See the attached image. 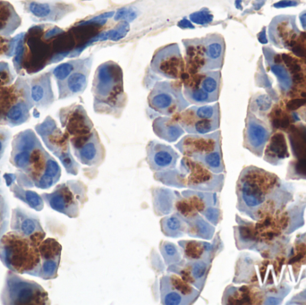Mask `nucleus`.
<instances>
[{
    "label": "nucleus",
    "instance_id": "2",
    "mask_svg": "<svg viewBox=\"0 0 306 305\" xmlns=\"http://www.w3.org/2000/svg\"><path fill=\"white\" fill-rule=\"evenodd\" d=\"M38 243L15 231L0 238V260L8 270L32 276L40 261Z\"/></svg>",
    "mask_w": 306,
    "mask_h": 305
},
{
    "label": "nucleus",
    "instance_id": "22",
    "mask_svg": "<svg viewBox=\"0 0 306 305\" xmlns=\"http://www.w3.org/2000/svg\"><path fill=\"white\" fill-rule=\"evenodd\" d=\"M268 138V130L262 124H259L256 119L249 117L245 130V141L247 147L255 151H258L263 147Z\"/></svg>",
    "mask_w": 306,
    "mask_h": 305
},
{
    "label": "nucleus",
    "instance_id": "52",
    "mask_svg": "<svg viewBox=\"0 0 306 305\" xmlns=\"http://www.w3.org/2000/svg\"><path fill=\"white\" fill-rule=\"evenodd\" d=\"M3 151H4V143L2 141L0 140V157L2 155Z\"/></svg>",
    "mask_w": 306,
    "mask_h": 305
},
{
    "label": "nucleus",
    "instance_id": "35",
    "mask_svg": "<svg viewBox=\"0 0 306 305\" xmlns=\"http://www.w3.org/2000/svg\"><path fill=\"white\" fill-rule=\"evenodd\" d=\"M36 137L31 131H26L20 134L17 137L16 142V149L18 151L22 150H32L36 145Z\"/></svg>",
    "mask_w": 306,
    "mask_h": 305
},
{
    "label": "nucleus",
    "instance_id": "53",
    "mask_svg": "<svg viewBox=\"0 0 306 305\" xmlns=\"http://www.w3.org/2000/svg\"><path fill=\"white\" fill-rule=\"evenodd\" d=\"M240 4H241V0H236V2H235V5H236V7H237V8H239V9H242V7H241V5H240Z\"/></svg>",
    "mask_w": 306,
    "mask_h": 305
},
{
    "label": "nucleus",
    "instance_id": "26",
    "mask_svg": "<svg viewBox=\"0 0 306 305\" xmlns=\"http://www.w3.org/2000/svg\"><path fill=\"white\" fill-rule=\"evenodd\" d=\"M197 74L200 78L199 87L203 89L214 99L215 102H217L221 88V72L219 70H213Z\"/></svg>",
    "mask_w": 306,
    "mask_h": 305
},
{
    "label": "nucleus",
    "instance_id": "51",
    "mask_svg": "<svg viewBox=\"0 0 306 305\" xmlns=\"http://www.w3.org/2000/svg\"><path fill=\"white\" fill-rule=\"evenodd\" d=\"M300 21H301V24L302 26H303V28L306 30V13L303 14V15L300 16Z\"/></svg>",
    "mask_w": 306,
    "mask_h": 305
},
{
    "label": "nucleus",
    "instance_id": "41",
    "mask_svg": "<svg viewBox=\"0 0 306 305\" xmlns=\"http://www.w3.org/2000/svg\"><path fill=\"white\" fill-rule=\"evenodd\" d=\"M129 31V24L124 22L122 23H120L119 25L117 27V29L109 31V33H106V38H109L110 40L113 41H118L119 39H122L123 37L125 36V34L127 33V31Z\"/></svg>",
    "mask_w": 306,
    "mask_h": 305
},
{
    "label": "nucleus",
    "instance_id": "24",
    "mask_svg": "<svg viewBox=\"0 0 306 305\" xmlns=\"http://www.w3.org/2000/svg\"><path fill=\"white\" fill-rule=\"evenodd\" d=\"M187 223V234L192 237L203 238L210 240L214 234V227L211 223H208L199 214L194 213L192 216L185 218Z\"/></svg>",
    "mask_w": 306,
    "mask_h": 305
},
{
    "label": "nucleus",
    "instance_id": "54",
    "mask_svg": "<svg viewBox=\"0 0 306 305\" xmlns=\"http://www.w3.org/2000/svg\"><path fill=\"white\" fill-rule=\"evenodd\" d=\"M0 183H1V182H0Z\"/></svg>",
    "mask_w": 306,
    "mask_h": 305
},
{
    "label": "nucleus",
    "instance_id": "14",
    "mask_svg": "<svg viewBox=\"0 0 306 305\" xmlns=\"http://www.w3.org/2000/svg\"><path fill=\"white\" fill-rule=\"evenodd\" d=\"M10 228L12 231L30 238L38 244L42 243L46 236L40 218L20 207L14 209L12 211Z\"/></svg>",
    "mask_w": 306,
    "mask_h": 305
},
{
    "label": "nucleus",
    "instance_id": "13",
    "mask_svg": "<svg viewBox=\"0 0 306 305\" xmlns=\"http://www.w3.org/2000/svg\"><path fill=\"white\" fill-rule=\"evenodd\" d=\"M212 262V261L209 259H186V261L182 259L180 262L169 266L167 271L178 275L183 280L202 292L211 270Z\"/></svg>",
    "mask_w": 306,
    "mask_h": 305
},
{
    "label": "nucleus",
    "instance_id": "23",
    "mask_svg": "<svg viewBox=\"0 0 306 305\" xmlns=\"http://www.w3.org/2000/svg\"><path fill=\"white\" fill-rule=\"evenodd\" d=\"M177 121L178 123L189 122L199 119H215L220 118L219 113V104L216 102L213 105H201L194 106L192 108L185 109L179 113Z\"/></svg>",
    "mask_w": 306,
    "mask_h": 305
},
{
    "label": "nucleus",
    "instance_id": "44",
    "mask_svg": "<svg viewBox=\"0 0 306 305\" xmlns=\"http://www.w3.org/2000/svg\"><path fill=\"white\" fill-rule=\"evenodd\" d=\"M298 5V1L296 0H281L275 3L273 6L275 8H286V7H293Z\"/></svg>",
    "mask_w": 306,
    "mask_h": 305
},
{
    "label": "nucleus",
    "instance_id": "47",
    "mask_svg": "<svg viewBox=\"0 0 306 305\" xmlns=\"http://www.w3.org/2000/svg\"><path fill=\"white\" fill-rule=\"evenodd\" d=\"M305 103L304 100H296V101H291L290 103L287 105V107L290 109H296L299 108L303 104Z\"/></svg>",
    "mask_w": 306,
    "mask_h": 305
},
{
    "label": "nucleus",
    "instance_id": "21",
    "mask_svg": "<svg viewBox=\"0 0 306 305\" xmlns=\"http://www.w3.org/2000/svg\"><path fill=\"white\" fill-rule=\"evenodd\" d=\"M178 243L181 248L182 254H184L185 258L188 260L209 259L212 261L216 254L215 246L212 243L188 240H183Z\"/></svg>",
    "mask_w": 306,
    "mask_h": 305
},
{
    "label": "nucleus",
    "instance_id": "8",
    "mask_svg": "<svg viewBox=\"0 0 306 305\" xmlns=\"http://www.w3.org/2000/svg\"><path fill=\"white\" fill-rule=\"evenodd\" d=\"M185 61L177 43H172L156 50L151 62L152 72L170 80H180L185 73Z\"/></svg>",
    "mask_w": 306,
    "mask_h": 305
},
{
    "label": "nucleus",
    "instance_id": "20",
    "mask_svg": "<svg viewBox=\"0 0 306 305\" xmlns=\"http://www.w3.org/2000/svg\"><path fill=\"white\" fill-rule=\"evenodd\" d=\"M152 129L155 135L162 140L174 142L185 134L177 119L171 117H160L153 121Z\"/></svg>",
    "mask_w": 306,
    "mask_h": 305
},
{
    "label": "nucleus",
    "instance_id": "4",
    "mask_svg": "<svg viewBox=\"0 0 306 305\" xmlns=\"http://www.w3.org/2000/svg\"><path fill=\"white\" fill-rule=\"evenodd\" d=\"M186 49L187 67L196 73L220 70L223 67L226 44L223 37L217 33L203 38L182 41Z\"/></svg>",
    "mask_w": 306,
    "mask_h": 305
},
{
    "label": "nucleus",
    "instance_id": "50",
    "mask_svg": "<svg viewBox=\"0 0 306 305\" xmlns=\"http://www.w3.org/2000/svg\"><path fill=\"white\" fill-rule=\"evenodd\" d=\"M178 25L182 27V28H193V26L191 24V23L187 20V19H184L183 21L180 22Z\"/></svg>",
    "mask_w": 306,
    "mask_h": 305
},
{
    "label": "nucleus",
    "instance_id": "6",
    "mask_svg": "<svg viewBox=\"0 0 306 305\" xmlns=\"http://www.w3.org/2000/svg\"><path fill=\"white\" fill-rule=\"evenodd\" d=\"M88 188L79 180H70L56 187L50 193L42 197L52 210L74 218L79 217L81 210L88 202Z\"/></svg>",
    "mask_w": 306,
    "mask_h": 305
},
{
    "label": "nucleus",
    "instance_id": "33",
    "mask_svg": "<svg viewBox=\"0 0 306 305\" xmlns=\"http://www.w3.org/2000/svg\"><path fill=\"white\" fill-rule=\"evenodd\" d=\"M29 117V109L24 102L20 101L12 106L6 115V120L12 125H18V124L24 123Z\"/></svg>",
    "mask_w": 306,
    "mask_h": 305
},
{
    "label": "nucleus",
    "instance_id": "15",
    "mask_svg": "<svg viewBox=\"0 0 306 305\" xmlns=\"http://www.w3.org/2000/svg\"><path fill=\"white\" fill-rule=\"evenodd\" d=\"M179 154L169 145L151 141L146 146V161L152 172L174 169L177 166Z\"/></svg>",
    "mask_w": 306,
    "mask_h": 305
},
{
    "label": "nucleus",
    "instance_id": "12",
    "mask_svg": "<svg viewBox=\"0 0 306 305\" xmlns=\"http://www.w3.org/2000/svg\"><path fill=\"white\" fill-rule=\"evenodd\" d=\"M176 148L185 157L195 160L200 156L221 148L220 132L216 131L208 135H190L184 137Z\"/></svg>",
    "mask_w": 306,
    "mask_h": 305
},
{
    "label": "nucleus",
    "instance_id": "34",
    "mask_svg": "<svg viewBox=\"0 0 306 305\" xmlns=\"http://www.w3.org/2000/svg\"><path fill=\"white\" fill-rule=\"evenodd\" d=\"M269 151L272 155L276 156L279 159H285L288 157L286 142L285 137L282 134H277L271 138Z\"/></svg>",
    "mask_w": 306,
    "mask_h": 305
},
{
    "label": "nucleus",
    "instance_id": "16",
    "mask_svg": "<svg viewBox=\"0 0 306 305\" xmlns=\"http://www.w3.org/2000/svg\"><path fill=\"white\" fill-rule=\"evenodd\" d=\"M62 117H65V118L61 117L63 126L73 135V139L85 137L94 131V124L82 106L73 107Z\"/></svg>",
    "mask_w": 306,
    "mask_h": 305
},
{
    "label": "nucleus",
    "instance_id": "40",
    "mask_svg": "<svg viewBox=\"0 0 306 305\" xmlns=\"http://www.w3.org/2000/svg\"><path fill=\"white\" fill-rule=\"evenodd\" d=\"M190 20L197 24H207L212 22L213 16L209 11H199L190 16Z\"/></svg>",
    "mask_w": 306,
    "mask_h": 305
},
{
    "label": "nucleus",
    "instance_id": "1",
    "mask_svg": "<svg viewBox=\"0 0 306 305\" xmlns=\"http://www.w3.org/2000/svg\"><path fill=\"white\" fill-rule=\"evenodd\" d=\"M94 111L98 114L121 117L127 103L124 74L119 65L107 61L99 65L93 82Z\"/></svg>",
    "mask_w": 306,
    "mask_h": 305
},
{
    "label": "nucleus",
    "instance_id": "10",
    "mask_svg": "<svg viewBox=\"0 0 306 305\" xmlns=\"http://www.w3.org/2000/svg\"><path fill=\"white\" fill-rule=\"evenodd\" d=\"M73 151L78 161L88 166H99L103 163L106 150L96 130L90 135L72 141Z\"/></svg>",
    "mask_w": 306,
    "mask_h": 305
},
{
    "label": "nucleus",
    "instance_id": "43",
    "mask_svg": "<svg viewBox=\"0 0 306 305\" xmlns=\"http://www.w3.org/2000/svg\"><path fill=\"white\" fill-rule=\"evenodd\" d=\"M134 16V12L127 9V8H123L121 10L118 11L117 13V15L115 16V20L118 21L120 19H124V20H133V18H135Z\"/></svg>",
    "mask_w": 306,
    "mask_h": 305
},
{
    "label": "nucleus",
    "instance_id": "48",
    "mask_svg": "<svg viewBox=\"0 0 306 305\" xmlns=\"http://www.w3.org/2000/svg\"><path fill=\"white\" fill-rule=\"evenodd\" d=\"M266 0H255L254 2V8L255 10H259L264 5Z\"/></svg>",
    "mask_w": 306,
    "mask_h": 305
},
{
    "label": "nucleus",
    "instance_id": "31",
    "mask_svg": "<svg viewBox=\"0 0 306 305\" xmlns=\"http://www.w3.org/2000/svg\"><path fill=\"white\" fill-rule=\"evenodd\" d=\"M162 258L166 266L175 265L182 260V251L175 243L167 241H162L160 244Z\"/></svg>",
    "mask_w": 306,
    "mask_h": 305
},
{
    "label": "nucleus",
    "instance_id": "29",
    "mask_svg": "<svg viewBox=\"0 0 306 305\" xmlns=\"http://www.w3.org/2000/svg\"><path fill=\"white\" fill-rule=\"evenodd\" d=\"M193 161H197L204 165L209 170L212 171L214 174H220L225 170L223 157L221 148L209 152L207 154L200 156Z\"/></svg>",
    "mask_w": 306,
    "mask_h": 305
},
{
    "label": "nucleus",
    "instance_id": "46",
    "mask_svg": "<svg viewBox=\"0 0 306 305\" xmlns=\"http://www.w3.org/2000/svg\"><path fill=\"white\" fill-rule=\"evenodd\" d=\"M4 202V200H2L1 198H0V204L2 203V202ZM5 218H7V214L5 215V211H0V228L1 227H6L7 226V224L5 225ZM1 235V234H0Z\"/></svg>",
    "mask_w": 306,
    "mask_h": 305
},
{
    "label": "nucleus",
    "instance_id": "32",
    "mask_svg": "<svg viewBox=\"0 0 306 305\" xmlns=\"http://www.w3.org/2000/svg\"><path fill=\"white\" fill-rule=\"evenodd\" d=\"M87 58L88 57L83 58V59L81 58V59L71 60L69 62L64 63V64L59 65L53 71L55 77L57 78L59 82L63 83L70 74H72L74 71H76L77 69L83 66L84 63L87 61Z\"/></svg>",
    "mask_w": 306,
    "mask_h": 305
},
{
    "label": "nucleus",
    "instance_id": "7",
    "mask_svg": "<svg viewBox=\"0 0 306 305\" xmlns=\"http://www.w3.org/2000/svg\"><path fill=\"white\" fill-rule=\"evenodd\" d=\"M182 83L175 81H160L155 83L148 97V104L159 114L173 117L189 106L182 92Z\"/></svg>",
    "mask_w": 306,
    "mask_h": 305
},
{
    "label": "nucleus",
    "instance_id": "9",
    "mask_svg": "<svg viewBox=\"0 0 306 305\" xmlns=\"http://www.w3.org/2000/svg\"><path fill=\"white\" fill-rule=\"evenodd\" d=\"M160 286L161 304L165 305H192L201 294L196 287L174 273L162 277Z\"/></svg>",
    "mask_w": 306,
    "mask_h": 305
},
{
    "label": "nucleus",
    "instance_id": "38",
    "mask_svg": "<svg viewBox=\"0 0 306 305\" xmlns=\"http://www.w3.org/2000/svg\"><path fill=\"white\" fill-rule=\"evenodd\" d=\"M31 150H22V151H18L16 155L14 156L13 160H14V164L16 167L27 170V168L31 164Z\"/></svg>",
    "mask_w": 306,
    "mask_h": 305
},
{
    "label": "nucleus",
    "instance_id": "27",
    "mask_svg": "<svg viewBox=\"0 0 306 305\" xmlns=\"http://www.w3.org/2000/svg\"><path fill=\"white\" fill-rule=\"evenodd\" d=\"M219 122L220 118L199 119L179 124L189 135H203L211 134L218 130Z\"/></svg>",
    "mask_w": 306,
    "mask_h": 305
},
{
    "label": "nucleus",
    "instance_id": "39",
    "mask_svg": "<svg viewBox=\"0 0 306 305\" xmlns=\"http://www.w3.org/2000/svg\"><path fill=\"white\" fill-rule=\"evenodd\" d=\"M202 215L206 217L209 223H211L212 226L218 225L220 218H221V212L219 211V209L216 206H210V207L207 208L202 213Z\"/></svg>",
    "mask_w": 306,
    "mask_h": 305
},
{
    "label": "nucleus",
    "instance_id": "49",
    "mask_svg": "<svg viewBox=\"0 0 306 305\" xmlns=\"http://www.w3.org/2000/svg\"><path fill=\"white\" fill-rule=\"evenodd\" d=\"M259 42L261 44H267L268 43V40H267V37H266V31L264 30H262V31L259 34Z\"/></svg>",
    "mask_w": 306,
    "mask_h": 305
},
{
    "label": "nucleus",
    "instance_id": "28",
    "mask_svg": "<svg viewBox=\"0 0 306 305\" xmlns=\"http://www.w3.org/2000/svg\"><path fill=\"white\" fill-rule=\"evenodd\" d=\"M10 190L13 195L24 202L29 207L37 211H41L44 207V200L42 195H39L35 191L25 190L24 187L13 185L10 186Z\"/></svg>",
    "mask_w": 306,
    "mask_h": 305
},
{
    "label": "nucleus",
    "instance_id": "18",
    "mask_svg": "<svg viewBox=\"0 0 306 305\" xmlns=\"http://www.w3.org/2000/svg\"><path fill=\"white\" fill-rule=\"evenodd\" d=\"M94 62L90 56L84 65L70 74L59 86V98H65L83 94L88 84V78Z\"/></svg>",
    "mask_w": 306,
    "mask_h": 305
},
{
    "label": "nucleus",
    "instance_id": "42",
    "mask_svg": "<svg viewBox=\"0 0 306 305\" xmlns=\"http://www.w3.org/2000/svg\"><path fill=\"white\" fill-rule=\"evenodd\" d=\"M255 104L260 111H267L271 108L272 100L268 95L263 94V95H259L256 98Z\"/></svg>",
    "mask_w": 306,
    "mask_h": 305
},
{
    "label": "nucleus",
    "instance_id": "11",
    "mask_svg": "<svg viewBox=\"0 0 306 305\" xmlns=\"http://www.w3.org/2000/svg\"><path fill=\"white\" fill-rule=\"evenodd\" d=\"M41 261L32 277L43 280H55L60 265L62 246L53 238L43 240L39 245Z\"/></svg>",
    "mask_w": 306,
    "mask_h": 305
},
{
    "label": "nucleus",
    "instance_id": "36",
    "mask_svg": "<svg viewBox=\"0 0 306 305\" xmlns=\"http://www.w3.org/2000/svg\"><path fill=\"white\" fill-rule=\"evenodd\" d=\"M271 72H273L278 78V81L280 83L281 89L284 91H287L292 86V78L289 72L281 65H273L270 68Z\"/></svg>",
    "mask_w": 306,
    "mask_h": 305
},
{
    "label": "nucleus",
    "instance_id": "19",
    "mask_svg": "<svg viewBox=\"0 0 306 305\" xmlns=\"http://www.w3.org/2000/svg\"><path fill=\"white\" fill-rule=\"evenodd\" d=\"M27 10L31 15L42 20L58 21L69 13L74 10L73 5L67 4H50L30 2L27 5Z\"/></svg>",
    "mask_w": 306,
    "mask_h": 305
},
{
    "label": "nucleus",
    "instance_id": "5",
    "mask_svg": "<svg viewBox=\"0 0 306 305\" xmlns=\"http://www.w3.org/2000/svg\"><path fill=\"white\" fill-rule=\"evenodd\" d=\"M0 300L3 305H49L48 295L41 284L9 270L5 276Z\"/></svg>",
    "mask_w": 306,
    "mask_h": 305
},
{
    "label": "nucleus",
    "instance_id": "37",
    "mask_svg": "<svg viewBox=\"0 0 306 305\" xmlns=\"http://www.w3.org/2000/svg\"><path fill=\"white\" fill-rule=\"evenodd\" d=\"M31 99L39 105L52 103V95H48L47 90L42 84L32 86L31 92Z\"/></svg>",
    "mask_w": 306,
    "mask_h": 305
},
{
    "label": "nucleus",
    "instance_id": "17",
    "mask_svg": "<svg viewBox=\"0 0 306 305\" xmlns=\"http://www.w3.org/2000/svg\"><path fill=\"white\" fill-rule=\"evenodd\" d=\"M238 190L241 200L247 208L258 207L264 202V192L256 179V171H244L239 181Z\"/></svg>",
    "mask_w": 306,
    "mask_h": 305
},
{
    "label": "nucleus",
    "instance_id": "25",
    "mask_svg": "<svg viewBox=\"0 0 306 305\" xmlns=\"http://www.w3.org/2000/svg\"><path fill=\"white\" fill-rule=\"evenodd\" d=\"M161 228L162 233L168 237H180L187 234V221L177 212L163 217L161 220Z\"/></svg>",
    "mask_w": 306,
    "mask_h": 305
},
{
    "label": "nucleus",
    "instance_id": "30",
    "mask_svg": "<svg viewBox=\"0 0 306 305\" xmlns=\"http://www.w3.org/2000/svg\"><path fill=\"white\" fill-rule=\"evenodd\" d=\"M183 94L189 103L195 104L196 106L215 102L214 99L203 89L199 86H192L187 83L183 84Z\"/></svg>",
    "mask_w": 306,
    "mask_h": 305
},
{
    "label": "nucleus",
    "instance_id": "3",
    "mask_svg": "<svg viewBox=\"0 0 306 305\" xmlns=\"http://www.w3.org/2000/svg\"><path fill=\"white\" fill-rule=\"evenodd\" d=\"M174 169L157 172L156 180L169 187H188L197 191H220L222 188L223 176H217L191 158L184 157L179 170Z\"/></svg>",
    "mask_w": 306,
    "mask_h": 305
},
{
    "label": "nucleus",
    "instance_id": "45",
    "mask_svg": "<svg viewBox=\"0 0 306 305\" xmlns=\"http://www.w3.org/2000/svg\"><path fill=\"white\" fill-rule=\"evenodd\" d=\"M296 171L299 174L306 176V159H302L298 161V163L296 164Z\"/></svg>",
    "mask_w": 306,
    "mask_h": 305
}]
</instances>
